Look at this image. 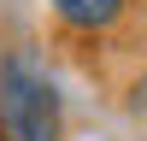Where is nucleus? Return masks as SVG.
Here are the masks:
<instances>
[{"label": "nucleus", "mask_w": 147, "mask_h": 141, "mask_svg": "<svg viewBox=\"0 0 147 141\" xmlns=\"http://www.w3.org/2000/svg\"><path fill=\"white\" fill-rule=\"evenodd\" d=\"M129 106H136V112H147V77L136 82V88H129Z\"/></svg>", "instance_id": "3"}, {"label": "nucleus", "mask_w": 147, "mask_h": 141, "mask_svg": "<svg viewBox=\"0 0 147 141\" xmlns=\"http://www.w3.org/2000/svg\"><path fill=\"white\" fill-rule=\"evenodd\" d=\"M0 135L6 141H59V94L30 53L0 59Z\"/></svg>", "instance_id": "1"}, {"label": "nucleus", "mask_w": 147, "mask_h": 141, "mask_svg": "<svg viewBox=\"0 0 147 141\" xmlns=\"http://www.w3.org/2000/svg\"><path fill=\"white\" fill-rule=\"evenodd\" d=\"M47 6H53V18L65 23V30H88L94 35V30H112L129 0H47Z\"/></svg>", "instance_id": "2"}]
</instances>
